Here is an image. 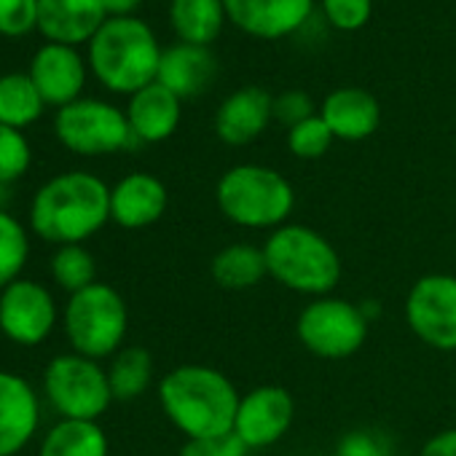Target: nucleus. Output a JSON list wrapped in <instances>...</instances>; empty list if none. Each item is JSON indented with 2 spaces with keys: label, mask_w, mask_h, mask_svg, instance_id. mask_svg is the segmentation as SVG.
<instances>
[{
  "label": "nucleus",
  "mask_w": 456,
  "mask_h": 456,
  "mask_svg": "<svg viewBox=\"0 0 456 456\" xmlns=\"http://www.w3.org/2000/svg\"><path fill=\"white\" fill-rule=\"evenodd\" d=\"M240 389L212 365H177L159 384V403L185 440L234 432Z\"/></svg>",
  "instance_id": "nucleus-1"
},
{
  "label": "nucleus",
  "mask_w": 456,
  "mask_h": 456,
  "mask_svg": "<svg viewBox=\"0 0 456 456\" xmlns=\"http://www.w3.org/2000/svg\"><path fill=\"white\" fill-rule=\"evenodd\" d=\"M110 220V188L92 172H65L41 185L30 207L33 232L52 245H84Z\"/></svg>",
  "instance_id": "nucleus-2"
},
{
  "label": "nucleus",
  "mask_w": 456,
  "mask_h": 456,
  "mask_svg": "<svg viewBox=\"0 0 456 456\" xmlns=\"http://www.w3.org/2000/svg\"><path fill=\"white\" fill-rule=\"evenodd\" d=\"M264 256L274 282L309 298L330 296L344 274L341 256L330 240L301 223L274 228L264 242Z\"/></svg>",
  "instance_id": "nucleus-3"
},
{
  "label": "nucleus",
  "mask_w": 456,
  "mask_h": 456,
  "mask_svg": "<svg viewBox=\"0 0 456 456\" xmlns=\"http://www.w3.org/2000/svg\"><path fill=\"white\" fill-rule=\"evenodd\" d=\"M161 46L137 17H108L89 41V65L100 84L116 94H134L156 81Z\"/></svg>",
  "instance_id": "nucleus-4"
},
{
  "label": "nucleus",
  "mask_w": 456,
  "mask_h": 456,
  "mask_svg": "<svg viewBox=\"0 0 456 456\" xmlns=\"http://www.w3.org/2000/svg\"><path fill=\"white\" fill-rule=\"evenodd\" d=\"M220 215L248 232H274L296 209L290 180L264 164H237L225 169L215 185Z\"/></svg>",
  "instance_id": "nucleus-5"
},
{
  "label": "nucleus",
  "mask_w": 456,
  "mask_h": 456,
  "mask_svg": "<svg viewBox=\"0 0 456 456\" xmlns=\"http://www.w3.org/2000/svg\"><path fill=\"white\" fill-rule=\"evenodd\" d=\"M129 328V312L121 293L94 282L70 296L65 306V336L76 354L102 360L121 349Z\"/></svg>",
  "instance_id": "nucleus-6"
},
{
  "label": "nucleus",
  "mask_w": 456,
  "mask_h": 456,
  "mask_svg": "<svg viewBox=\"0 0 456 456\" xmlns=\"http://www.w3.org/2000/svg\"><path fill=\"white\" fill-rule=\"evenodd\" d=\"M368 330L370 320L362 306L336 296L312 298L296 320L301 346L320 360H346L357 354L368 341Z\"/></svg>",
  "instance_id": "nucleus-7"
},
{
  "label": "nucleus",
  "mask_w": 456,
  "mask_h": 456,
  "mask_svg": "<svg viewBox=\"0 0 456 456\" xmlns=\"http://www.w3.org/2000/svg\"><path fill=\"white\" fill-rule=\"evenodd\" d=\"M44 389L49 403L62 419L97 421L113 403L108 370L97 360L84 354H60L44 373Z\"/></svg>",
  "instance_id": "nucleus-8"
},
{
  "label": "nucleus",
  "mask_w": 456,
  "mask_h": 456,
  "mask_svg": "<svg viewBox=\"0 0 456 456\" xmlns=\"http://www.w3.org/2000/svg\"><path fill=\"white\" fill-rule=\"evenodd\" d=\"M54 132L60 142L78 156H108L129 148L134 134L126 113L110 102L81 97L57 110Z\"/></svg>",
  "instance_id": "nucleus-9"
},
{
  "label": "nucleus",
  "mask_w": 456,
  "mask_h": 456,
  "mask_svg": "<svg viewBox=\"0 0 456 456\" xmlns=\"http://www.w3.org/2000/svg\"><path fill=\"white\" fill-rule=\"evenodd\" d=\"M405 322L421 344L437 352H456V277H419L405 296Z\"/></svg>",
  "instance_id": "nucleus-10"
},
{
  "label": "nucleus",
  "mask_w": 456,
  "mask_h": 456,
  "mask_svg": "<svg viewBox=\"0 0 456 456\" xmlns=\"http://www.w3.org/2000/svg\"><path fill=\"white\" fill-rule=\"evenodd\" d=\"M296 419V400L280 384H261L240 397L234 435L253 448H272L280 443Z\"/></svg>",
  "instance_id": "nucleus-11"
},
{
  "label": "nucleus",
  "mask_w": 456,
  "mask_h": 456,
  "mask_svg": "<svg viewBox=\"0 0 456 456\" xmlns=\"http://www.w3.org/2000/svg\"><path fill=\"white\" fill-rule=\"evenodd\" d=\"M54 325L57 304L44 285L17 280L6 290H0V330L9 341L36 346L52 336Z\"/></svg>",
  "instance_id": "nucleus-12"
},
{
  "label": "nucleus",
  "mask_w": 456,
  "mask_h": 456,
  "mask_svg": "<svg viewBox=\"0 0 456 456\" xmlns=\"http://www.w3.org/2000/svg\"><path fill=\"white\" fill-rule=\"evenodd\" d=\"M225 17L242 33L277 41L293 36L312 17L314 0H223Z\"/></svg>",
  "instance_id": "nucleus-13"
},
{
  "label": "nucleus",
  "mask_w": 456,
  "mask_h": 456,
  "mask_svg": "<svg viewBox=\"0 0 456 456\" xmlns=\"http://www.w3.org/2000/svg\"><path fill=\"white\" fill-rule=\"evenodd\" d=\"M274 121V97L261 86H242L228 94L215 113V134L220 142L242 148L256 142Z\"/></svg>",
  "instance_id": "nucleus-14"
},
{
  "label": "nucleus",
  "mask_w": 456,
  "mask_h": 456,
  "mask_svg": "<svg viewBox=\"0 0 456 456\" xmlns=\"http://www.w3.org/2000/svg\"><path fill=\"white\" fill-rule=\"evenodd\" d=\"M30 78L46 105L65 108L81 100L78 94L86 84V65L73 46L46 44L36 52L30 62Z\"/></svg>",
  "instance_id": "nucleus-15"
},
{
  "label": "nucleus",
  "mask_w": 456,
  "mask_h": 456,
  "mask_svg": "<svg viewBox=\"0 0 456 456\" xmlns=\"http://www.w3.org/2000/svg\"><path fill=\"white\" fill-rule=\"evenodd\" d=\"M41 421L38 395L28 379L0 370V456L20 453Z\"/></svg>",
  "instance_id": "nucleus-16"
},
{
  "label": "nucleus",
  "mask_w": 456,
  "mask_h": 456,
  "mask_svg": "<svg viewBox=\"0 0 456 456\" xmlns=\"http://www.w3.org/2000/svg\"><path fill=\"white\" fill-rule=\"evenodd\" d=\"M167 204V185L151 172H129L110 188V220L129 232L159 223Z\"/></svg>",
  "instance_id": "nucleus-17"
},
{
  "label": "nucleus",
  "mask_w": 456,
  "mask_h": 456,
  "mask_svg": "<svg viewBox=\"0 0 456 456\" xmlns=\"http://www.w3.org/2000/svg\"><path fill=\"white\" fill-rule=\"evenodd\" d=\"M105 22L102 0H38V30L49 44L76 46L92 41Z\"/></svg>",
  "instance_id": "nucleus-18"
},
{
  "label": "nucleus",
  "mask_w": 456,
  "mask_h": 456,
  "mask_svg": "<svg viewBox=\"0 0 456 456\" xmlns=\"http://www.w3.org/2000/svg\"><path fill=\"white\" fill-rule=\"evenodd\" d=\"M320 116H322V121L328 124V129L333 132L336 140L360 142V140H368L379 129L381 105L368 89L341 86V89L330 92L322 100Z\"/></svg>",
  "instance_id": "nucleus-19"
},
{
  "label": "nucleus",
  "mask_w": 456,
  "mask_h": 456,
  "mask_svg": "<svg viewBox=\"0 0 456 456\" xmlns=\"http://www.w3.org/2000/svg\"><path fill=\"white\" fill-rule=\"evenodd\" d=\"M217 76V60L209 52V46H193V44H175L161 52L159 76L156 81L167 86L180 100H193L204 94Z\"/></svg>",
  "instance_id": "nucleus-20"
},
{
  "label": "nucleus",
  "mask_w": 456,
  "mask_h": 456,
  "mask_svg": "<svg viewBox=\"0 0 456 456\" xmlns=\"http://www.w3.org/2000/svg\"><path fill=\"white\" fill-rule=\"evenodd\" d=\"M126 121L134 142H164L175 134L183 113V100L159 81L134 92L126 105Z\"/></svg>",
  "instance_id": "nucleus-21"
},
{
  "label": "nucleus",
  "mask_w": 456,
  "mask_h": 456,
  "mask_svg": "<svg viewBox=\"0 0 456 456\" xmlns=\"http://www.w3.org/2000/svg\"><path fill=\"white\" fill-rule=\"evenodd\" d=\"M209 274L217 288L223 290H253L266 277V256L264 248H256L250 242H234L217 250L209 261Z\"/></svg>",
  "instance_id": "nucleus-22"
},
{
  "label": "nucleus",
  "mask_w": 456,
  "mask_h": 456,
  "mask_svg": "<svg viewBox=\"0 0 456 456\" xmlns=\"http://www.w3.org/2000/svg\"><path fill=\"white\" fill-rule=\"evenodd\" d=\"M223 0H169V22L183 44L209 46L225 25Z\"/></svg>",
  "instance_id": "nucleus-23"
},
{
  "label": "nucleus",
  "mask_w": 456,
  "mask_h": 456,
  "mask_svg": "<svg viewBox=\"0 0 456 456\" xmlns=\"http://www.w3.org/2000/svg\"><path fill=\"white\" fill-rule=\"evenodd\" d=\"M108 435L97 421L62 419L46 432L41 456H108Z\"/></svg>",
  "instance_id": "nucleus-24"
},
{
  "label": "nucleus",
  "mask_w": 456,
  "mask_h": 456,
  "mask_svg": "<svg viewBox=\"0 0 456 456\" xmlns=\"http://www.w3.org/2000/svg\"><path fill=\"white\" fill-rule=\"evenodd\" d=\"M46 102L33 84L30 73H6L0 76V124L25 129L41 118Z\"/></svg>",
  "instance_id": "nucleus-25"
},
{
  "label": "nucleus",
  "mask_w": 456,
  "mask_h": 456,
  "mask_svg": "<svg viewBox=\"0 0 456 456\" xmlns=\"http://www.w3.org/2000/svg\"><path fill=\"white\" fill-rule=\"evenodd\" d=\"M113 400H134L145 395L153 381V357L142 346H124L113 354L108 368Z\"/></svg>",
  "instance_id": "nucleus-26"
},
{
  "label": "nucleus",
  "mask_w": 456,
  "mask_h": 456,
  "mask_svg": "<svg viewBox=\"0 0 456 456\" xmlns=\"http://www.w3.org/2000/svg\"><path fill=\"white\" fill-rule=\"evenodd\" d=\"M52 277L60 288L70 296L97 282V264L94 256L84 245H62L52 256Z\"/></svg>",
  "instance_id": "nucleus-27"
},
{
  "label": "nucleus",
  "mask_w": 456,
  "mask_h": 456,
  "mask_svg": "<svg viewBox=\"0 0 456 456\" xmlns=\"http://www.w3.org/2000/svg\"><path fill=\"white\" fill-rule=\"evenodd\" d=\"M28 253L30 242L22 223L9 212H0V290H6L12 282L20 280Z\"/></svg>",
  "instance_id": "nucleus-28"
},
{
  "label": "nucleus",
  "mask_w": 456,
  "mask_h": 456,
  "mask_svg": "<svg viewBox=\"0 0 456 456\" xmlns=\"http://www.w3.org/2000/svg\"><path fill=\"white\" fill-rule=\"evenodd\" d=\"M333 132L328 129V124L322 121L320 113H314L312 118L296 124L293 129H288V148L296 159H304V161H312V159H320L330 151L333 145Z\"/></svg>",
  "instance_id": "nucleus-29"
},
{
  "label": "nucleus",
  "mask_w": 456,
  "mask_h": 456,
  "mask_svg": "<svg viewBox=\"0 0 456 456\" xmlns=\"http://www.w3.org/2000/svg\"><path fill=\"white\" fill-rule=\"evenodd\" d=\"M30 161L33 151L22 129L0 124V183L12 185L14 180H20L30 169Z\"/></svg>",
  "instance_id": "nucleus-30"
},
{
  "label": "nucleus",
  "mask_w": 456,
  "mask_h": 456,
  "mask_svg": "<svg viewBox=\"0 0 456 456\" xmlns=\"http://www.w3.org/2000/svg\"><path fill=\"white\" fill-rule=\"evenodd\" d=\"M373 12V0H322L325 20L344 33L360 30L368 25Z\"/></svg>",
  "instance_id": "nucleus-31"
},
{
  "label": "nucleus",
  "mask_w": 456,
  "mask_h": 456,
  "mask_svg": "<svg viewBox=\"0 0 456 456\" xmlns=\"http://www.w3.org/2000/svg\"><path fill=\"white\" fill-rule=\"evenodd\" d=\"M38 28V0H0V36L20 38Z\"/></svg>",
  "instance_id": "nucleus-32"
},
{
  "label": "nucleus",
  "mask_w": 456,
  "mask_h": 456,
  "mask_svg": "<svg viewBox=\"0 0 456 456\" xmlns=\"http://www.w3.org/2000/svg\"><path fill=\"white\" fill-rule=\"evenodd\" d=\"M389 451V440L368 427L346 432L336 445V456H392Z\"/></svg>",
  "instance_id": "nucleus-33"
},
{
  "label": "nucleus",
  "mask_w": 456,
  "mask_h": 456,
  "mask_svg": "<svg viewBox=\"0 0 456 456\" xmlns=\"http://www.w3.org/2000/svg\"><path fill=\"white\" fill-rule=\"evenodd\" d=\"M317 110H314V102L306 92L301 89H288L282 94L274 97V121H280L282 126L293 129L296 124L312 118Z\"/></svg>",
  "instance_id": "nucleus-34"
},
{
  "label": "nucleus",
  "mask_w": 456,
  "mask_h": 456,
  "mask_svg": "<svg viewBox=\"0 0 456 456\" xmlns=\"http://www.w3.org/2000/svg\"><path fill=\"white\" fill-rule=\"evenodd\" d=\"M250 448L234 435H220V437H199V440H185L180 448V456H248Z\"/></svg>",
  "instance_id": "nucleus-35"
},
{
  "label": "nucleus",
  "mask_w": 456,
  "mask_h": 456,
  "mask_svg": "<svg viewBox=\"0 0 456 456\" xmlns=\"http://www.w3.org/2000/svg\"><path fill=\"white\" fill-rule=\"evenodd\" d=\"M419 456H456V429L435 432L419 451Z\"/></svg>",
  "instance_id": "nucleus-36"
},
{
  "label": "nucleus",
  "mask_w": 456,
  "mask_h": 456,
  "mask_svg": "<svg viewBox=\"0 0 456 456\" xmlns=\"http://www.w3.org/2000/svg\"><path fill=\"white\" fill-rule=\"evenodd\" d=\"M108 17H134V12L142 6V0H102Z\"/></svg>",
  "instance_id": "nucleus-37"
},
{
  "label": "nucleus",
  "mask_w": 456,
  "mask_h": 456,
  "mask_svg": "<svg viewBox=\"0 0 456 456\" xmlns=\"http://www.w3.org/2000/svg\"><path fill=\"white\" fill-rule=\"evenodd\" d=\"M6 201H9V185L0 183V212H6Z\"/></svg>",
  "instance_id": "nucleus-38"
}]
</instances>
